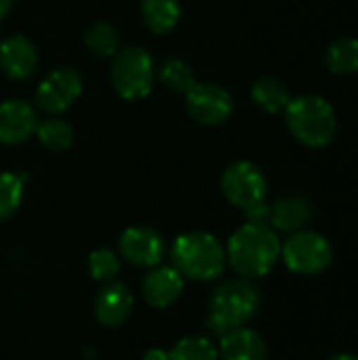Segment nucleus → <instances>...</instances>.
Segmentation results:
<instances>
[{
	"label": "nucleus",
	"mask_w": 358,
	"mask_h": 360,
	"mask_svg": "<svg viewBox=\"0 0 358 360\" xmlns=\"http://www.w3.org/2000/svg\"><path fill=\"white\" fill-rule=\"evenodd\" d=\"M281 238L266 224H245L228 240L226 262L241 278H262L281 259Z\"/></svg>",
	"instance_id": "1"
},
{
	"label": "nucleus",
	"mask_w": 358,
	"mask_h": 360,
	"mask_svg": "<svg viewBox=\"0 0 358 360\" xmlns=\"http://www.w3.org/2000/svg\"><path fill=\"white\" fill-rule=\"evenodd\" d=\"M262 308V291L251 278H232L222 283L209 300L207 329L213 335H226L232 329L247 327Z\"/></svg>",
	"instance_id": "2"
},
{
	"label": "nucleus",
	"mask_w": 358,
	"mask_h": 360,
	"mask_svg": "<svg viewBox=\"0 0 358 360\" xmlns=\"http://www.w3.org/2000/svg\"><path fill=\"white\" fill-rule=\"evenodd\" d=\"M285 120L291 135L306 148H325L338 133V116L333 105L321 95L291 97Z\"/></svg>",
	"instance_id": "3"
},
{
	"label": "nucleus",
	"mask_w": 358,
	"mask_h": 360,
	"mask_svg": "<svg viewBox=\"0 0 358 360\" xmlns=\"http://www.w3.org/2000/svg\"><path fill=\"white\" fill-rule=\"evenodd\" d=\"M173 268L190 281H213L226 268V249L209 232H186L171 249Z\"/></svg>",
	"instance_id": "4"
},
{
	"label": "nucleus",
	"mask_w": 358,
	"mask_h": 360,
	"mask_svg": "<svg viewBox=\"0 0 358 360\" xmlns=\"http://www.w3.org/2000/svg\"><path fill=\"white\" fill-rule=\"evenodd\" d=\"M110 78L114 91L127 101H139L152 93L156 65L143 46H122L112 57Z\"/></svg>",
	"instance_id": "5"
},
{
	"label": "nucleus",
	"mask_w": 358,
	"mask_h": 360,
	"mask_svg": "<svg viewBox=\"0 0 358 360\" xmlns=\"http://www.w3.org/2000/svg\"><path fill=\"white\" fill-rule=\"evenodd\" d=\"M281 257L293 274L317 276L331 268L333 247L321 232L298 230L281 245Z\"/></svg>",
	"instance_id": "6"
},
{
	"label": "nucleus",
	"mask_w": 358,
	"mask_h": 360,
	"mask_svg": "<svg viewBox=\"0 0 358 360\" xmlns=\"http://www.w3.org/2000/svg\"><path fill=\"white\" fill-rule=\"evenodd\" d=\"M222 192L232 207L247 211L266 200L268 179L257 165H253L249 160H238V162H232L224 171Z\"/></svg>",
	"instance_id": "7"
},
{
	"label": "nucleus",
	"mask_w": 358,
	"mask_h": 360,
	"mask_svg": "<svg viewBox=\"0 0 358 360\" xmlns=\"http://www.w3.org/2000/svg\"><path fill=\"white\" fill-rule=\"evenodd\" d=\"M186 112L198 124L217 127L234 114V97L219 84L196 82L186 93Z\"/></svg>",
	"instance_id": "8"
},
{
	"label": "nucleus",
	"mask_w": 358,
	"mask_h": 360,
	"mask_svg": "<svg viewBox=\"0 0 358 360\" xmlns=\"http://www.w3.org/2000/svg\"><path fill=\"white\" fill-rule=\"evenodd\" d=\"M82 95V76L74 68L53 70L36 86V108L49 116L63 114Z\"/></svg>",
	"instance_id": "9"
},
{
	"label": "nucleus",
	"mask_w": 358,
	"mask_h": 360,
	"mask_svg": "<svg viewBox=\"0 0 358 360\" xmlns=\"http://www.w3.org/2000/svg\"><path fill=\"white\" fill-rule=\"evenodd\" d=\"M118 249L124 262L137 268H156L165 259L167 253V243L165 238L146 226H133L127 228L120 234Z\"/></svg>",
	"instance_id": "10"
},
{
	"label": "nucleus",
	"mask_w": 358,
	"mask_h": 360,
	"mask_svg": "<svg viewBox=\"0 0 358 360\" xmlns=\"http://www.w3.org/2000/svg\"><path fill=\"white\" fill-rule=\"evenodd\" d=\"M38 127L36 108L23 99H6L0 103V143L19 146L34 137Z\"/></svg>",
	"instance_id": "11"
},
{
	"label": "nucleus",
	"mask_w": 358,
	"mask_h": 360,
	"mask_svg": "<svg viewBox=\"0 0 358 360\" xmlns=\"http://www.w3.org/2000/svg\"><path fill=\"white\" fill-rule=\"evenodd\" d=\"M38 65V53L23 34L8 36L0 42V70L11 80H27Z\"/></svg>",
	"instance_id": "12"
},
{
	"label": "nucleus",
	"mask_w": 358,
	"mask_h": 360,
	"mask_svg": "<svg viewBox=\"0 0 358 360\" xmlns=\"http://www.w3.org/2000/svg\"><path fill=\"white\" fill-rule=\"evenodd\" d=\"M133 293L127 285L110 281L95 297V316L103 327H120L133 312Z\"/></svg>",
	"instance_id": "13"
},
{
	"label": "nucleus",
	"mask_w": 358,
	"mask_h": 360,
	"mask_svg": "<svg viewBox=\"0 0 358 360\" xmlns=\"http://www.w3.org/2000/svg\"><path fill=\"white\" fill-rule=\"evenodd\" d=\"M184 293V276L171 266H156L143 278L141 295L152 308H169Z\"/></svg>",
	"instance_id": "14"
},
{
	"label": "nucleus",
	"mask_w": 358,
	"mask_h": 360,
	"mask_svg": "<svg viewBox=\"0 0 358 360\" xmlns=\"http://www.w3.org/2000/svg\"><path fill=\"white\" fill-rule=\"evenodd\" d=\"M312 215L314 209L306 196L287 194L270 205V228L276 232L293 234L298 230H304V226L312 219Z\"/></svg>",
	"instance_id": "15"
},
{
	"label": "nucleus",
	"mask_w": 358,
	"mask_h": 360,
	"mask_svg": "<svg viewBox=\"0 0 358 360\" xmlns=\"http://www.w3.org/2000/svg\"><path fill=\"white\" fill-rule=\"evenodd\" d=\"M217 350L222 360H268L266 340L249 327H238L222 335Z\"/></svg>",
	"instance_id": "16"
},
{
	"label": "nucleus",
	"mask_w": 358,
	"mask_h": 360,
	"mask_svg": "<svg viewBox=\"0 0 358 360\" xmlns=\"http://www.w3.org/2000/svg\"><path fill=\"white\" fill-rule=\"evenodd\" d=\"M251 99L257 108H262L268 114H281L287 110L291 101V93L287 84L276 76H262L251 86Z\"/></svg>",
	"instance_id": "17"
},
{
	"label": "nucleus",
	"mask_w": 358,
	"mask_h": 360,
	"mask_svg": "<svg viewBox=\"0 0 358 360\" xmlns=\"http://www.w3.org/2000/svg\"><path fill=\"white\" fill-rule=\"evenodd\" d=\"M181 17L179 0H141V19L154 34L171 32Z\"/></svg>",
	"instance_id": "18"
},
{
	"label": "nucleus",
	"mask_w": 358,
	"mask_h": 360,
	"mask_svg": "<svg viewBox=\"0 0 358 360\" xmlns=\"http://www.w3.org/2000/svg\"><path fill=\"white\" fill-rule=\"evenodd\" d=\"M34 135L51 152H65L74 143V127L68 120L57 118V116H51L46 120H38Z\"/></svg>",
	"instance_id": "19"
},
{
	"label": "nucleus",
	"mask_w": 358,
	"mask_h": 360,
	"mask_svg": "<svg viewBox=\"0 0 358 360\" xmlns=\"http://www.w3.org/2000/svg\"><path fill=\"white\" fill-rule=\"evenodd\" d=\"M327 68L338 76L358 72V38H338L327 49Z\"/></svg>",
	"instance_id": "20"
},
{
	"label": "nucleus",
	"mask_w": 358,
	"mask_h": 360,
	"mask_svg": "<svg viewBox=\"0 0 358 360\" xmlns=\"http://www.w3.org/2000/svg\"><path fill=\"white\" fill-rule=\"evenodd\" d=\"M158 80L169 91L186 95L196 84V74H194V70L190 68L188 61H184L179 57H171V59H165V63L160 65Z\"/></svg>",
	"instance_id": "21"
},
{
	"label": "nucleus",
	"mask_w": 358,
	"mask_h": 360,
	"mask_svg": "<svg viewBox=\"0 0 358 360\" xmlns=\"http://www.w3.org/2000/svg\"><path fill=\"white\" fill-rule=\"evenodd\" d=\"M84 44L95 57H114L116 51L120 49V36L114 25L97 21L87 30Z\"/></svg>",
	"instance_id": "22"
},
{
	"label": "nucleus",
	"mask_w": 358,
	"mask_h": 360,
	"mask_svg": "<svg viewBox=\"0 0 358 360\" xmlns=\"http://www.w3.org/2000/svg\"><path fill=\"white\" fill-rule=\"evenodd\" d=\"M25 190V175L0 173V221L13 217L21 207Z\"/></svg>",
	"instance_id": "23"
},
{
	"label": "nucleus",
	"mask_w": 358,
	"mask_h": 360,
	"mask_svg": "<svg viewBox=\"0 0 358 360\" xmlns=\"http://www.w3.org/2000/svg\"><path fill=\"white\" fill-rule=\"evenodd\" d=\"M167 354V360H219L217 346L207 338H184Z\"/></svg>",
	"instance_id": "24"
},
{
	"label": "nucleus",
	"mask_w": 358,
	"mask_h": 360,
	"mask_svg": "<svg viewBox=\"0 0 358 360\" xmlns=\"http://www.w3.org/2000/svg\"><path fill=\"white\" fill-rule=\"evenodd\" d=\"M89 272L95 281L110 283L118 276L120 272V259L114 251L110 249H95L89 255Z\"/></svg>",
	"instance_id": "25"
},
{
	"label": "nucleus",
	"mask_w": 358,
	"mask_h": 360,
	"mask_svg": "<svg viewBox=\"0 0 358 360\" xmlns=\"http://www.w3.org/2000/svg\"><path fill=\"white\" fill-rule=\"evenodd\" d=\"M243 213H245L249 224H266V226H270V205L266 200L251 207V209H247V211H243Z\"/></svg>",
	"instance_id": "26"
},
{
	"label": "nucleus",
	"mask_w": 358,
	"mask_h": 360,
	"mask_svg": "<svg viewBox=\"0 0 358 360\" xmlns=\"http://www.w3.org/2000/svg\"><path fill=\"white\" fill-rule=\"evenodd\" d=\"M167 352L165 350H160V348H150L148 352H146V356L143 360H167Z\"/></svg>",
	"instance_id": "27"
},
{
	"label": "nucleus",
	"mask_w": 358,
	"mask_h": 360,
	"mask_svg": "<svg viewBox=\"0 0 358 360\" xmlns=\"http://www.w3.org/2000/svg\"><path fill=\"white\" fill-rule=\"evenodd\" d=\"M11 6H13V0H0V21L8 15Z\"/></svg>",
	"instance_id": "28"
},
{
	"label": "nucleus",
	"mask_w": 358,
	"mask_h": 360,
	"mask_svg": "<svg viewBox=\"0 0 358 360\" xmlns=\"http://www.w3.org/2000/svg\"><path fill=\"white\" fill-rule=\"evenodd\" d=\"M327 360H358V354H352V352H340V354H333Z\"/></svg>",
	"instance_id": "29"
}]
</instances>
